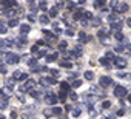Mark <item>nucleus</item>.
I'll use <instances>...</instances> for the list:
<instances>
[{"label": "nucleus", "mask_w": 131, "mask_h": 119, "mask_svg": "<svg viewBox=\"0 0 131 119\" xmlns=\"http://www.w3.org/2000/svg\"><path fill=\"white\" fill-rule=\"evenodd\" d=\"M5 59H6L8 64H19V56H17V54L6 53V54H5Z\"/></svg>", "instance_id": "nucleus-1"}, {"label": "nucleus", "mask_w": 131, "mask_h": 119, "mask_svg": "<svg viewBox=\"0 0 131 119\" xmlns=\"http://www.w3.org/2000/svg\"><path fill=\"white\" fill-rule=\"evenodd\" d=\"M125 94H126V88H125V87L117 85V87L114 88V96H117V97H123Z\"/></svg>", "instance_id": "nucleus-2"}, {"label": "nucleus", "mask_w": 131, "mask_h": 119, "mask_svg": "<svg viewBox=\"0 0 131 119\" xmlns=\"http://www.w3.org/2000/svg\"><path fill=\"white\" fill-rule=\"evenodd\" d=\"M116 68H122V67H125L126 65V61H125V59L123 57H116Z\"/></svg>", "instance_id": "nucleus-3"}, {"label": "nucleus", "mask_w": 131, "mask_h": 119, "mask_svg": "<svg viewBox=\"0 0 131 119\" xmlns=\"http://www.w3.org/2000/svg\"><path fill=\"white\" fill-rule=\"evenodd\" d=\"M99 84H100L102 87H108V85L113 84V81H111V77H100V79H99Z\"/></svg>", "instance_id": "nucleus-4"}, {"label": "nucleus", "mask_w": 131, "mask_h": 119, "mask_svg": "<svg viewBox=\"0 0 131 119\" xmlns=\"http://www.w3.org/2000/svg\"><path fill=\"white\" fill-rule=\"evenodd\" d=\"M59 99L56 97V94H52V93H49V94H46V102L48 104H51V105H54L56 102H57Z\"/></svg>", "instance_id": "nucleus-5"}, {"label": "nucleus", "mask_w": 131, "mask_h": 119, "mask_svg": "<svg viewBox=\"0 0 131 119\" xmlns=\"http://www.w3.org/2000/svg\"><path fill=\"white\" fill-rule=\"evenodd\" d=\"M59 65L63 68H71V62H68V61H62V62H59Z\"/></svg>", "instance_id": "nucleus-6"}, {"label": "nucleus", "mask_w": 131, "mask_h": 119, "mask_svg": "<svg viewBox=\"0 0 131 119\" xmlns=\"http://www.w3.org/2000/svg\"><path fill=\"white\" fill-rule=\"evenodd\" d=\"M29 29H31V26H29V25H23V26L20 28V33H22V34H25V33H29Z\"/></svg>", "instance_id": "nucleus-7"}, {"label": "nucleus", "mask_w": 131, "mask_h": 119, "mask_svg": "<svg viewBox=\"0 0 131 119\" xmlns=\"http://www.w3.org/2000/svg\"><path fill=\"white\" fill-rule=\"evenodd\" d=\"M79 36H80V42H88L90 40V36H86L85 33H80Z\"/></svg>", "instance_id": "nucleus-8"}, {"label": "nucleus", "mask_w": 131, "mask_h": 119, "mask_svg": "<svg viewBox=\"0 0 131 119\" xmlns=\"http://www.w3.org/2000/svg\"><path fill=\"white\" fill-rule=\"evenodd\" d=\"M85 79L93 81V79H94V73H93V71H86V73H85Z\"/></svg>", "instance_id": "nucleus-9"}, {"label": "nucleus", "mask_w": 131, "mask_h": 119, "mask_svg": "<svg viewBox=\"0 0 131 119\" xmlns=\"http://www.w3.org/2000/svg\"><path fill=\"white\" fill-rule=\"evenodd\" d=\"M60 87H62L63 93H65V91H70V85H68L67 82H62V84H60Z\"/></svg>", "instance_id": "nucleus-10"}, {"label": "nucleus", "mask_w": 131, "mask_h": 119, "mask_svg": "<svg viewBox=\"0 0 131 119\" xmlns=\"http://www.w3.org/2000/svg\"><path fill=\"white\" fill-rule=\"evenodd\" d=\"M117 76H119V77H123V79H129V81H131V74H129V73H119Z\"/></svg>", "instance_id": "nucleus-11"}, {"label": "nucleus", "mask_w": 131, "mask_h": 119, "mask_svg": "<svg viewBox=\"0 0 131 119\" xmlns=\"http://www.w3.org/2000/svg\"><path fill=\"white\" fill-rule=\"evenodd\" d=\"M51 113H52V114H62V108H59V107H54V108L51 110Z\"/></svg>", "instance_id": "nucleus-12"}, {"label": "nucleus", "mask_w": 131, "mask_h": 119, "mask_svg": "<svg viewBox=\"0 0 131 119\" xmlns=\"http://www.w3.org/2000/svg\"><path fill=\"white\" fill-rule=\"evenodd\" d=\"M82 13H83L82 9H79V11H76V14H74V20H79V19L82 17Z\"/></svg>", "instance_id": "nucleus-13"}, {"label": "nucleus", "mask_w": 131, "mask_h": 119, "mask_svg": "<svg viewBox=\"0 0 131 119\" xmlns=\"http://www.w3.org/2000/svg\"><path fill=\"white\" fill-rule=\"evenodd\" d=\"M49 16H51V17H56V16H57V9H56V8H51V9H49Z\"/></svg>", "instance_id": "nucleus-14"}, {"label": "nucleus", "mask_w": 131, "mask_h": 119, "mask_svg": "<svg viewBox=\"0 0 131 119\" xmlns=\"http://www.w3.org/2000/svg\"><path fill=\"white\" fill-rule=\"evenodd\" d=\"M46 59H48V62H49V61H56V59H57V53H54V54H51V56H48Z\"/></svg>", "instance_id": "nucleus-15"}, {"label": "nucleus", "mask_w": 131, "mask_h": 119, "mask_svg": "<svg viewBox=\"0 0 131 119\" xmlns=\"http://www.w3.org/2000/svg\"><path fill=\"white\" fill-rule=\"evenodd\" d=\"M59 101H60V102H65V101H67V96H65V93H60V94H59Z\"/></svg>", "instance_id": "nucleus-16"}, {"label": "nucleus", "mask_w": 131, "mask_h": 119, "mask_svg": "<svg viewBox=\"0 0 131 119\" xmlns=\"http://www.w3.org/2000/svg\"><path fill=\"white\" fill-rule=\"evenodd\" d=\"M123 37H125V36H123L122 33H116V39H117V40H123Z\"/></svg>", "instance_id": "nucleus-17"}, {"label": "nucleus", "mask_w": 131, "mask_h": 119, "mask_svg": "<svg viewBox=\"0 0 131 119\" xmlns=\"http://www.w3.org/2000/svg\"><path fill=\"white\" fill-rule=\"evenodd\" d=\"M100 65H105V67L108 65V61H106V57H102V59H100Z\"/></svg>", "instance_id": "nucleus-18"}, {"label": "nucleus", "mask_w": 131, "mask_h": 119, "mask_svg": "<svg viewBox=\"0 0 131 119\" xmlns=\"http://www.w3.org/2000/svg\"><path fill=\"white\" fill-rule=\"evenodd\" d=\"M48 20H49V19H48L46 16H42V17H40V22H42V23H48Z\"/></svg>", "instance_id": "nucleus-19"}, {"label": "nucleus", "mask_w": 131, "mask_h": 119, "mask_svg": "<svg viewBox=\"0 0 131 119\" xmlns=\"http://www.w3.org/2000/svg\"><path fill=\"white\" fill-rule=\"evenodd\" d=\"M19 42H20L22 45H25V43L28 42V39H26V37H20V39H19Z\"/></svg>", "instance_id": "nucleus-20"}, {"label": "nucleus", "mask_w": 131, "mask_h": 119, "mask_svg": "<svg viewBox=\"0 0 131 119\" xmlns=\"http://www.w3.org/2000/svg\"><path fill=\"white\" fill-rule=\"evenodd\" d=\"M110 105H111V102H110V101H105V102L102 104V107H103V108H108Z\"/></svg>", "instance_id": "nucleus-21"}, {"label": "nucleus", "mask_w": 131, "mask_h": 119, "mask_svg": "<svg viewBox=\"0 0 131 119\" xmlns=\"http://www.w3.org/2000/svg\"><path fill=\"white\" fill-rule=\"evenodd\" d=\"M120 9H122V11H126V9H128V5H126V3H122V5H120Z\"/></svg>", "instance_id": "nucleus-22"}, {"label": "nucleus", "mask_w": 131, "mask_h": 119, "mask_svg": "<svg viewBox=\"0 0 131 119\" xmlns=\"http://www.w3.org/2000/svg\"><path fill=\"white\" fill-rule=\"evenodd\" d=\"M29 93H31V96H32V97H37V96H39V93H37L36 90H31Z\"/></svg>", "instance_id": "nucleus-23"}, {"label": "nucleus", "mask_w": 131, "mask_h": 119, "mask_svg": "<svg viewBox=\"0 0 131 119\" xmlns=\"http://www.w3.org/2000/svg\"><path fill=\"white\" fill-rule=\"evenodd\" d=\"M17 25V20L14 19V20H9V26H16Z\"/></svg>", "instance_id": "nucleus-24"}, {"label": "nucleus", "mask_w": 131, "mask_h": 119, "mask_svg": "<svg viewBox=\"0 0 131 119\" xmlns=\"http://www.w3.org/2000/svg\"><path fill=\"white\" fill-rule=\"evenodd\" d=\"M73 116H76V117L80 116V110H74V111H73Z\"/></svg>", "instance_id": "nucleus-25"}, {"label": "nucleus", "mask_w": 131, "mask_h": 119, "mask_svg": "<svg viewBox=\"0 0 131 119\" xmlns=\"http://www.w3.org/2000/svg\"><path fill=\"white\" fill-rule=\"evenodd\" d=\"M94 6H96V8H99V6H103V2H96V3H94Z\"/></svg>", "instance_id": "nucleus-26"}, {"label": "nucleus", "mask_w": 131, "mask_h": 119, "mask_svg": "<svg viewBox=\"0 0 131 119\" xmlns=\"http://www.w3.org/2000/svg\"><path fill=\"white\" fill-rule=\"evenodd\" d=\"M80 84H82V82H80V81H76V82H74V84H73V87H76V88H77V87H80Z\"/></svg>", "instance_id": "nucleus-27"}, {"label": "nucleus", "mask_w": 131, "mask_h": 119, "mask_svg": "<svg viewBox=\"0 0 131 119\" xmlns=\"http://www.w3.org/2000/svg\"><path fill=\"white\" fill-rule=\"evenodd\" d=\"M59 46H60V49H62V48H67V42H60Z\"/></svg>", "instance_id": "nucleus-28"}, {"label": "nucleus", "mask_w": 131, "mask_h": 119, "mask_svg": "<svg viewBox=\"0 0 131 119\" xmlns=\"http://www.w3.org/2000/svg\"><path fill=\"white\" fill-rule=\"evenodd\" d=\"M71 101H77V94H76V93L71 94Z\"/></svg>", "instance_id": "nucleus-29"}, {"label": "nucleus", "mask_w": 131, "mask_h": 119, "mask_svg": "<svg viewBox=\"0 0 131 119\" xmlns=\"http://www.w3.org/2000/svg\"><path fill=\"white\" fill-rule=\"evenodd\" d=\"M67 34H68V36H73V34H74V31H73V29H67Z\"/></svg>", "instance_id": "nucleus-30"}, {"label": "nucleus", "mask_w": 131, "mask_h": 119, "mask_svg": "<svg viewBox=\"0 0 131 119\" xmlns=\"http://www.w3.org/2000/svg\"><path fill=\"white\" fill-rule=\"evenodd\" d=\"M85 17H86V19H91V17H93V16H91V14H90V13H85Z\"/></svg>", "instance_id": "nucleus-31"}, {"label": "nucleus", "mask_w": 131, "mask_h": 119, "mask_svg": "<svg viewBox=\"0 0 131 119\" xmlns=\"http://www.w3.org/2000/svg\"><path fill=\"white\" fill-rule=\"evenodd\" d=\"M128 101H129V102H131V94H128Z\"/></svg>", "instance_id": "nucleus-32"}, {"label": "nucleus", "mask_w": 131, "mask_h": 119, "mask_svg": "<svg viewBox=\"0 0 131 119\" xmlns=\"http://www.w3.org/2000/svg\"><path fill=\"white\" fill-rule=\"evenodd\" d=\"M128 25H129V26H131V19H129V20H128Z\"/></svg>", "instance_id": "nucleus-33"}, {"label": "nucleus", "mask_w": 131, "mask_h": 119, "mask_svg": "<svg viewBox=\"0 0 131 119\" xmlns=\"http://www.w3.org/2000/svg\"><path fill=\"white\" fill-rule=\"evenodd\" d=\"M60 119H68V117H67V116H63V117H60Z\"/></svg>", "instance_id": "nucleus-34"}]
</instances>
